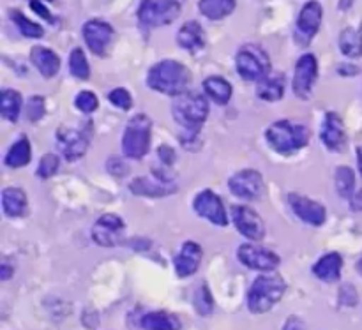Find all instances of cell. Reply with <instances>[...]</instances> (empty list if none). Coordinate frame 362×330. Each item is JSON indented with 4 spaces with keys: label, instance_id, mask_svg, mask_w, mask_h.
Wrapping results in <instances>:
<instances>
[{
    "label": "cell",
    "instance_id": "6da1fadb",
    "mask_svg": "<svg viewBox=\"0 0 362 330\" xmlns=\"http://www.w3.org/2000/svg\"><path fill=\"white\" fill-rule=\"evenodd\" d=\"M189 83V69L177 60H161L152 66L147 74V85L152 90L166 95H175V98L187 92Z\"/></svg>",
    "mask_w": 362,
    "mask_h": 330
},
{
    "label": "cell",
    "instance_id": "7a4b0ae2",
    "mask_svg": "<svg viewBox=\"0 0 362 330\" xmlns=\"http://www.w3.org/2000/svg\"><path fill=\"white\" fill-rule=\"evenodd\" d=\"M269 145L279 154H293L310 143V129L292 120H278L265 131Z\"/></svg>",
    "mask_w": 362,
    "mask_h": 330
},
{
    "label": "cell",
    "instance_id": "3957f363",
    "mask_svg": "<svg viewBox=\"0 0 362 330\" xmlns=\"http://www.w3.org/2000/svg\"><path fill=\"white\" fill-rule=\"evenodd\" d=\"M286 292L285 279L279 274H265L255 279L247 293V307L251 313L262 314L271 311Z\"/></svg>",
    "mask_w": 362,
    "mask_h": 330
},
{
    "label": "cell",
    "instance_id": "277c9868",
    "mask_svg": "<svg viewBox=\"0 0 362 330\" xmlns=\"http://www.w3.org/2000/svg\"><path fill=\"white\" fill-rule=\"evenodd\" d=\"M173 119L186 131L198 133L209 117V102L198 92H184L177 95L172 106Z\"/></svg>",
    "mask_w": 362,
    "mask_h": 330
},
{
    "label": "cell",
    "instance_id": "5b68a950",
    "mask_svg": "<svg viewBox=\"0 0 362 330\" xmlns=\"http://www.w3.org/2000/svg\"><path fill=\"white\" fill-rule=\"evenodd\" d=\"M152 120L144 113H138L127 122L122 136V151L126 158L141 159L151 147Z\"/></svg>",
    "mask_w": 362,
    "mask_h": 330
},
{
    "label": "cell",
    "instance_id": "8992f818",
    "mask_svg": "<svg viewBox=\"0 0 362 330\" xmlns=\"http://www.w3.org/2000/svg\"><path fill=\"white\" fill-rule=\"evenodd\" d=\"M237 73L247 81H262L271 73V59L264 48L257 45H244L235 57Z\"/></svg>",
    "mask_w": 362,
    "mask_h": 330
},
{
    "label": "cell",
    "instance_id": "52a82bcc",
    "mask_svg": "<svg viewBox=\"0 0 362 330\" xmlns=\"http://www.w3.org/2000/svg\"><path fill=\"white\" fill-rule=\"evenodd\" d=\"M179 14L180 4L177 0H141L136 16L141 27L156 28L173 23Z\"/></svg>",
    "mask_w": 362,
    "mask_h": 330
},
{
    "label": "cell",
    "instance_id": "ba28073f",
    "mask_svg": "<svg viewBox=\"0 0 362 330\" xmlns=\"http://www.w3.org/2000/svg\"><path fill=\"white\" fill-rule=\"evenodd\" d=\"M92 140V124L87 122L80 127H60L57 131V141L67 161L83 158Z\"/></svg>",
    "mask_w": 362,
    "mask_h": 330
},
{
    "label": "cell",
    "instance_id": "9c48e42d",
    "mask_svg": "<svg viewBox=\"0 0 362 330\" xmlns=\"http://www.w3.org/2000/svg\"><path fill=\"white\" fill-rule=\"evenodd\" d=\"M318 76V62L313 53H304L297 60L296 73H293V94L300 99H310Z\"/></svg>",
    "mask_w": 362,
    "mask_h": 330
},
{
    "label": "cell",
    "instance_id": "30bf717a",
    "mask_svg": "<svg viewBox=\"0 0 362 330\" xmlns=\"http://www.w3.org/2000/svg\"><path fill=\"white\" fill-rule=\"evenodd\" d=\"M230 191L235 194L237 198L243 200H260L265 193V182L264 177L257 170H243L237 172L235 175L230 179L228 182Z\"/></svg>",
    "mask_w": 362,
    "mask_h": 330
},
{
    "label": "cell",
    "instance_id": "8fae6325",
    "mask_svg": "<svg viewBox=\"0 0 362 330\" xmlns=\"http://www.w3.org/2000/svg\"><path fill=\"white\" fill-rule=\"evenodd\" d=\"M126 223L117 214H105L92 226V240L101 247H115L122 240Z\"/></svg>",
    "mask_w": 362,
    "mask_h": 330
},
{
    "label": "cell",
    "instance_id": "7c38bea8",
    "mask_svg": "<svg viewBox=\"0 0 362 330\" xmlns=\"http://www.w3.org/2000/svg\"><path fill=\"white\" fill-rule=\"evenodd\" d=\"M237 258L240 264L246 265L251 271H260V272H271L274 271L279 265V257L272 253L271 249L262 246H255V244H243L237 251Z\"/></svg>",
    "mask_w": 362,
    "mask_h": 330
},
{
    "label": "cell",
    "instance_id": "4fadbf2b",
    "mask_svg": "<svg viewBox=\"0 0 362 330\" xmlns=\"http://www.w3.org/2000/svg\"><path fill=\"white\" fill-rule=\"evenodd\" d=\"M322 16H324V9H322L318 0H310V2L304 4L299 18H297L296 41H299L300 45H308L320 28Z\"/></svg>",
    "mask_w": 362,
    "mask_h": 330
},
{
    "label": "cell",
    "instance_id": "5bb4252c",
    "mask_svg": "<svg viewBox=\"0 0 362 330\" xmlns=\"http://www.w3.org/2000/svg\"><path fill=\"white\" fill-rule=\"evenodd\" d=\"M232 221L235 228L243 233L246 239L258 242L265 235V225L262 221L260 214L255 212L253 208L244 207V205H235L232 208Z\"/></svg>",
    "mask_w": 362,
    "mask_h": 330
},
{
    "label": "cell",
    "instance_id": "9a60e30c",
    "mask_svg": "<svg viewBox=\"0 0 362 330\" xmlns=\"http://www.w3.org/2000/svg\"><path fill=\"white\" fill-rule=\"evenodd\" d=\"M83 39L94 55L103 57L113 41V27L105 20H88L83 25Z\"/></svg>",
    "mask_w": 362,
    "mask_h": 330
},
{
    "label": "cell",
    "instance_id": "2e32d148",
    "mask_svg": "<svg viewBox=\"0 0 362 330\" xmlns=\"http://www.w3.org/2000/svg\"><path fill=\"white\" fill-rule=\"evenodd\" d=\"M194 212L216 226L228 225V218H226L225 205H223L221 198H219L218 194L211 189L202 191V193L194 198Z\"/></svg>",
    "mask_w": 362,
    "mask_h": 330
},
{
    "label": "cell",
    "instance_id": "e0dca14e",
    "mask_svg": "<svg viewBox=\"0 0 362 330\" xmlns=\"http://www.w3.org/2000/svg\"><path fill=\"white\" fill-rule=\"evenodd\" d=\"M288 204L292 207L293 214L300 219L303 223L310 226H322L325 223V207L318 201L311 200V198L303 196V194L292 193L288 194Z\"/></svg>",
    "mask_w": 362,
    "mask_h": 330
},
{
    "label": "cell",
    "instance_id": "ac0fdd59",
    "mask_svg": "<svg viewBox=\"0 0 362 330\" xmlns=\"http://www.w3.org/2000/svg\"><path fill=\"white\" fill-rule=\"evenodd\" d=\"M322 143L331 152H343L346 147V131L338 113L329 112L322 124Z\"/></svg>",
    "mask_w": 362,
    "mask_h": 330
},
{
    "label": "cell",
    "instance_id": "d6986e66",
    "mask_svg": "<svg viewBox=\"0 0 362 330\" xmlns=\"http://www.w3.org/2000/svg\"><path fill=\"white\" fill-rule=\"evenodd\" d=\"M131 193L136 196H151V198H161L173 194L177 191V186L173 182H165L161 179H151V177H136L131 180L129 184Z\"/></svg>",
    "mask_w": 362,
    "mask_h": 330
},
{
    "label": "cell",
    "instance_id": "ffe728a7",
    "mask_svg": "<svg viewBox=\"0 0 362 330\" xmlns=\"http://www.w3.org/2000/svg\"><path fill=\"white\" fill-rule=\"evenodd\" d=\"M202 247L197 242H186L175 257V272L179 278H189L198 271L202 261Z\"/></svg>",
    "mask_w": 362,
    "mask_h": 330
},
{
    "label": "cell",
    "instance_id": "44dd1931",
    "mask_svg": "<svg viewBox=\"0 0 362 330\" xmlns=\"http://www.w3.org/2000/svg\"><path fill=\"white\" fill-rule=\"evenodd\" d=\"M177 45L186 52H198L205 46V32L198 21H186L177 32Z\"/></svg>",
    "mask_w": 362,
    "mask_h": 330
},
{
    "label": "cell",
    "instance_id": "7402d4cb",
    "mask_svg": "<svg viewBox=\"0 0 362 330\" xmlns=\"http://www.w3.org/2000/svg\"><path fill=\"white\" fill-rule=\"evenodd\" d=\"M30 60L45 78H53L60 71L59 55L46 46H34L30 52Z\"/></svg>",
    "mask_w": 362,
    "mask_h": 330
},
{
    "label": "cell",
    "instance_id": "603a6c76",
    "mask_svg": "<svg viewBox=\"0 0 362 330\" xmlns=\"http://www.w3.org/2000/svg\"><path fill=\"white\" fill-rule=\"evenodd\" d=\"M341 269H343V258L338 253H329L322 257L320 260L315 264L313 274L317 276L320 281L325 283H334L341 278Z\"/></svg>",
    "mask_w": 362,
    "mask_h": 330
},
{
    "label": "cell",
    "instance_id": "cb8c5ba5",
    "mask_svg": "<svg viewBox=\"0 0 362 330\" xmlns=\"http://www.w3.org/2000/svg\"><path fill=\"white\" fill-rule=\"evenodd\" d=\"M4 214L9 218H20L27 211V194L21 187H6L2 193Z\"/></svg>",
    "mask_w": 362,
    "mask_h": 330
},
{
    "label": "cell",
    "instance_id": "d4e9b609",
    "mask_svg": "<svg viewBox=\"0 0 362 330\" xmlns=\"http://www.w3.org/2000/svg\"><path fill=\"white\" fill-rule=\"evenodd\" d=\"M257 94L264 101H279L285 95V76H281V74H269V76H265L264 80L258 81Z\"/></svg>",
    "mask_w": 362,
    "mask_h": 330
},
{
    "label": "cell",
    "instance_id": "484cf974",
    "mask_svg": "<svg viewBox=\"0 0 362 330\" xmlns=\"http://www.w3.org/2000/svg\"><path fill=\"white\" fill-rule=\"evenodd\" d=\"M204 90L218 105H228V101L232 99L233 88L230 81H226L225 78L211 76L204 81Z\"/></svg>",
    "mask_w": 362,
    "mask_h": 330
},
{
    "label": "cell",
    "instance_id": "4316f807",
    "mask_svg": "<svg viewBox=\"0 0 362 330\" xmlns=\"http://www.w3.org/2000/svg\"><path fill=\"white\" fill-rule=\"evenodd\" d=\"M141 327L145 330H180V322L175 314L154 311L141 318Z\"/></svg>",
    "mask_w": 362,
    "mask_h": 330
},
{
    "label": "cell",
    "instance_id": "83f0119b",
    "mask_svg": "<svg viewBox=\"0 0 362 330\" xmlns=\"http://www.w3.org/2000/svg\"><path fill=\"white\" fill-rule=\"evenodd\" d=\"M30 159H32L30 141H28L27 138H20L16 143L11 145L4 163H6L9 168H23V166H27L28 163H30Z\"/></svg>",
    "mask_w": 362,
    "mask_h": 330
},
{
    "label": "cell",
    "instance_id": "f1b7e54d",
    "mask_svg": "<svg viewBox=\"0 0 362 330\" xmlns=\"http://www.w3.org/2000/svg\"><path fill=\"white\" fill-rule=\"evenodd\" d=\"M198 9L209 20H223L235 9V0H200Z\"/></svg>",
    "mask_w": 362,
    "mask_h": 330
},
{
    "label": "cell",
    "instance_id": "f546056e",
    "mask_svg": "<svg viewBox=\"0 0 362 330\" xmlns=\"http://www.w3.org/2000/svg\"><path fill=\"white\" fill-rule=\"evenodd\" d=\"M339 49L343 55L350 59H357L362 55V27L354 28L349 27L339 35Z\"/></svg>",
    "mask_w": 362,
    "mask_h": 330
},
{
    "label": "cell",
    "instance_id": "4dcf8cb0",
    "mask_svg": "<svg viewBox=\"0 0 362 330\" xmlns=\"http://www.w3.org/2000/svg\"><path fill=\"white\" fill-rule=\"evenodd\" d=\"M21 112V95L18 90L6 88L0 95V115L7 122H18V117Z\"/></svg>",
    "mask_w": 362,
    "mask_h": 330
},
{
    "label": "cell",
    "instance_id": "1f68e13d",
    "mask_svg": "<svg viewBox=\"0 0 362 330\" xmlns=\"http://www.w3.org/2000/svg\"><path fill=\"white\" fill-rule=\"evenodd\" d=\"M336 182V191L341 198H352L354 189H356V175H354V170L349 166H339L336 170L334 175Z\"/></svg>",
    "mask_w": 362,
    "mask_h": 330
},
{
    "label": "cell",
    "instance_id": "d6a6232c",
    "mask_svg": "<svg viewBox=\"0 0 362 330\" xmlns=\"http://www.w3.org/2000/svg\"><path fill=\"white\" fill-rule=\"evenodd\" d=\"M69 71L78 80H88L90 76V66L81 48H74L69 55Z\"/></svg>",
    "mask_w": 362,
    "mask_h": 330
},
{
    "label": "cell",
    "instance_id": "836d02e7",
    "mask_svg": "<svg viewBox=\"0 0 362 330\" xmlns=\"http://www.w3.org/2000/svg\"><path fill=\"white\" fill-rule=\"evenodd\" d=\"M11 18H13V21L16 23V27H18V30H20L21 35H25V37L39 39V37H42V34H45V30H42L41 25L30 21L27 16H25V14H21L20 11H11Z\"/></svg>",
    "mask_w": 362,
    "mask_h": 330
},
{
    "label": "cell",
    "instance_id": "e575fe53",
    "mask_svg": "<svg viewBox=\"0 0 362 330\" xmlns=\"http://www.w3.org/2000/svg\"><path fill=\"white\" fill-rule=\"evenodd\" d=\"M194 307H197V313L202 314V317H207L214 310V299H212V293L207 285H202V288L194 295Z\"/></svg>",
    "mask_w": 362,
    "mask_h": 330
},
{
    "label": "cell",
    "instance_id": "d590c367",
    "mask_svg": "<svg viewBox=\"0 0 362 330\" xmlns=\"http://www.w3.org/2000/svg\"><path fill=\"white\" fill-rule=\"evenodd\" d=\"M59 165L60 161L55 154L42 155L37 166V177H41V179H49V177H53L59 172Z\"/></svg>",
    "mask_w": 362,
    "mask_h": 330
},
{
    "label": "cell",
    "instance_id": "8d00e7d4",
    "mask_svg": "<svg viewBox=\"0 0 362 330\" xmlns=\"http://www.w3.org/2000/svg\"><path fill=\"white\" fill-rule=\"evenodd\" d=\"M74 106H76L81 113H94L95 110H98L99 101L98 98H95L94 92L83 90L76 95V99H74Z\"/></svg>",
    "mask_w": 362,
    "mask_h": 330
},
{
    "label": "cell",
    "instance_id": "74e56055",
    "mask_svg": "<svg viewBox=\"0 0 362 330\" xmlns=\"http://www.w3.org/2000/svg\"><path fill=\"white\" fill-rule=\"evenodd\" d=\"M108 101L120 110H129L133 106V98L126 88H115L108 94Z\"/></svg>",
    "mask_w": 362,
    "mask_h": 330
},
{
    "label": "cell",
    "instance_id": "f35d334b",
    "mask_svg": "<svg viewBox=\"0 0 362 330\" xmlns=\"http://www.w3.org/2000/svg\"><path fill=\"white\" fill-rule=\"evenodd\" d=\"M45 115V99L41 95H34L28 99V108H27V119L30 122H37Z\"/></svg>",
    "mask_w": 362,
    "mask_h": 330
},
{
    "label": "cell",
    "instance_id": "ab89813d",
    "mask_svg": "<svg viewBox=\"0 0 362 330\" xmlns=\"http://www.w3.org/2000/svg\"><path fill=\"white\" fill-rule=\"evenodd\" d=\"M357 292H356V288H354L352 285H345L341 288V292H339V302L343 304V306H346V307H352V306H356L357 304Z\"/></svg>",
    "mask_w": 362,
    "mask_h": 330
},
{
    "label": "cell",
    "instance_id": "60d3db41",
    "mask_svg": "<svg viewBox=\"0 0 362 330\" xmlns=\"http://www.w3.org/2000/svg\"><path fill=\"white\" fill-rule=\"evenodd\" d=\"M158 155H159V159H161V163L165 166H172L173 163H175V159H177L175 151H173L172 147H166V145H161V147H159Z\"/></svg>",
    "mask_w": 362,
    "mask_h": 330
},
{
    "label": "cell",
    "instance_id": "b9f144b4",
    "mask_svg": "<svg viewBox=\"0 0 362 330\" xmlns=\"http://www.w3.org/2000/svg\"><path fill=\"white\" fill-rule=\"evenodd\" d=\"M30 6H32V9H34L35 13L39 14V16L45 18V20H48V21H53L52 20V14H49V11L46 9L45 6H42L41 0H34V2H30Z\"/></svg>",
    "mask_w": 362,
    "mask_h": 330
},
{
    "label": "cell",
    "instance_id": "7bdbcfd3",
    "mask_svg": "<svg viewBox=\"0 0 362 330\" xmlns=\"http://www.w3.org/2000/svg\"><path fill=\"white\" fill-rule=\"evenodd\" d=\"M283 330H304V324L300 318L297 317H290L288 320H286L285 327H283Z\"/></svg>",
    "mask_w": 362,
    "mask_h": 330
},
{
    "label": "cell",
    "instance_id": "ee69618b",
    "mask_svg": "<svg viewBox=\"0 0 362 330\" xmlns=\"http://www.w3.org/2000/svg\"><path fill=\"white\" fill-rule=\"evenodd\" d=\"M350 208L354 212H362V189L354 193V196L350 198Z\"/></svg>",
    "mask_w": 362,
    "mask_h": 330
},
{
    "label": "cell",
    "instance_id": "f6af8a7d",
    "mask_svg": "<svg viewBox=\"0 0 362 330\" xmlns=\"http://www.w3.org/2000/svg\"><path fill=\"white\" fill-rule=\"evenodd\" d=\"M0 271H2L0 278H2L4 281H7V279L11 278V274H13V272H14V269H11L7 264H2V269H0Z\"/></svg>",
    "mask_w": 362,
    "mask_h": 330
},
{
    "label": "cell",
    "instance_id": "bcb514c9",
    "mask_svg": "<svg viewBox=\"0 0 362 330\" xmlns=\"http://www.w3.org/2000/svg\"><path fill=\"white\" fill-rule=\"evenodd\" d=\"M357 163H359V172L362 175V147L357 148Z\"/></svg>",
    "mask_w": 362,
    "mask_h": 330
},
{
    "label": "cell",
    "instance_id": "7dc6e473",
    "mask_svg": "<svg viewBox=\"0 0 362 330\" xmlns=\"http://www.w3.org/2000/svg\"><path fill=\"white\" fill-rule=\"evenodd\" d=\"M352 2L354 0H341V2H339V7H341V9H349V7L352 6Z\"/></svg>",
    "mask_w": 362,
    "mask_h": 330
},
{
    "label": "cell",
    "instance_id": "c3c4849f",
    "mask_svg": "<svg viewBox=\"0 0 362 330\" xmlns=\"http://www.w3.org/2000/svg\"><path fill=\"white\" fill-rule=\"evenodd\" d=\"M357 71H359V69H357V67H352V69H349V73L350 74H356L357 73ZM339 73H345V67H339Z\"/></svg>",
    "mask_w": 362,
    "mask_h": 330
},
{
    "label": "cell",
    "instance_id": "681fc988",
    "mask_svg": "<svg viewBox=\"0 0 362 330\" xmlns=\"http://www.w3.org/2000/svg\"><path fill=\"white\" fill-rule=\"evenodd\" d=\"M357 271H359V274L362 276V257L359 258V261H357Z\"/></svg>",
    "mask_w": 362,
    "mask_h": 330
},
{
    "label": "cell",
    "instance_id": "f907efd6",
    "mask_svg": "<svg viewBox=\"0 0 362 330\" xmlns=\"http://www.w3.org/2000/svg\"><path fill=\"white\" fill-rule=\"evenodd\" d=\"M30 2H34V0H30ZM41 2H42V0H41ZM46 2H53V0H46Z\"/></svg>",
    "mask_w": 362,
    "mask_h": 330
}]
</instances>
